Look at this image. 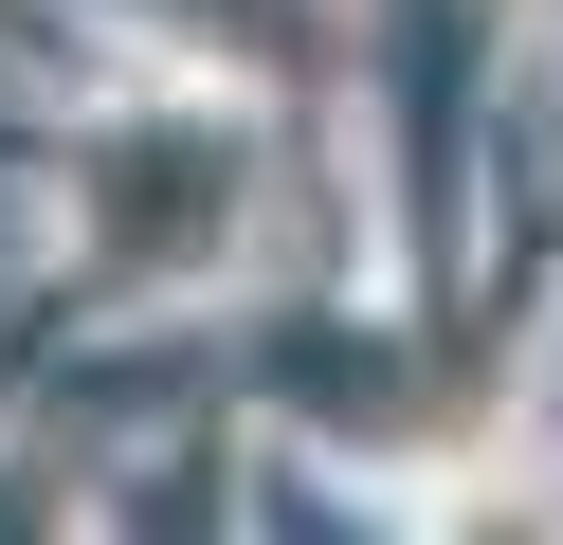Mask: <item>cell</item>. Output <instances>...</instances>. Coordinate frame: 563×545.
Here are the masks:
<instances>
[{"instance_id": "obj_1", "label": "cell", "mask_w": 563, "mask_h": 545, "mask_svg": "<svg viewBox=\"0 0 563 545\" xmlns=\"http://www.w3.org/2000/svg\"><path fill=\"white\" fill-rule=\"evenodd\" d=\"M454 545H563V509H545V491H527V509H509V491H473V509H454Z\"/></svg>"}]
</instances>
